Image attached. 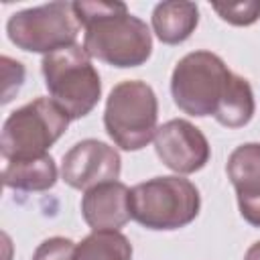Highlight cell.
Masks as SVG:
<instances>
[{
  "label": "cell",
  "instance_id": "cell-7",
  "mask_svg": "<svg viewBox=\"0 0 260 260\" xmlns=\"http://www.w3.org/2000/svg\"><path fill=\"white\" fill-rule=\"evenodd\" d=\"M79 26L73 4L51 2L12 14L6 28L18 49L49 55L75 45Z\"/></svg>",
  "mask_w": 260,
  "mask_h": 260
},
{
  "label": "cell",
  "instance_id": "cell-4",
  "mask_svg": "<svg viewBox=\"0 0 260 260\" xmlns=\"http://www.w3.org/2000/svg\"><path fill=\"white\" fill-rule=\"evenodd\" d=\"M69 116L49 98H39L12 112L0 136L4 160H22L47 154L45 150L57 142L67 130Z\"/></svg>",
  "mask_w": 260,
  "mask_h": 260
},
{
  "label": "cell",
  "instance_id": "cell-6",
  "mask_svg": "<svg viewBox=\"0 0 260 260\" xmlns=\"http://www.w3.org/2000/svg\"><path fill=\"white\" fill-rule=\"evenodd\" d=\"M230 77L232 71L217 55L209 51L189 53L173 71V100L189 116H209L215 112Z\"/></svg>",
  "mask_w": 260,
  "mask_h": 260
},
{
  "label": "cell",
  "instance_id": "cell-10",
  "mask_svg": "<svg viewBox=\"0 0 260 260\" xmlns=\"http://www.w3.org/2000/svg\"><path fill=\"white\" fill-rule=\"evenodd\" d=\"M228 177L236 187L242 217L260 228V144L238 146L228 158Z\"/></svg>",
  "mask_w": 260,
  "mask_h": 260
},
{
  "label": "cell",
  "instance_id": "cell-2",
  "mask_svg": "<svg viewBox=\"0 0 260 260\" xmlns=\"http://www.w3.org/2000/svg\"><path fill=\"white\" fill-rule=\"evenodd\" d=\"M41 67L51 100L69 118H83L93 110L102 93V83L83 47L71 45L53 51L45 55Z\"/></svg>",
  "mask_w": 260,
  "mask_h": 260
},
{
  "label": "cell",
  "instance_id": "cell-19",
  "mask_svg": "<svg viewBox=\"0 0 260 260\" xmlns=\"http://www.w3.org/2000/svg\"><path fill=\"white\" fill-rule=\"evenodd\" d=\"M244 260H260V242L252 244V246L246 250V256H244Z\"/></svg>",
  "mask_w": 260,
  "mask_h": 260
},
{
  "label": "cell",
  "instance_id": "cell-12",
  "mask_svg": "<svg viewBox=\"0 0 260 260\" xmlns=\"http://www.w3.org/2000/svg\"><path fill=\"white\" fill-rule=\"evenodd\" d=\"M197 6L183 0L160 2L152 12V28L156 37L167 45H177L189 39L197 26Z\"/></svg>",
  "mask_w": 260,
  "mask_h": 260
},
{
  "label": "cell",
  "instance_id": "cell-18",
  "mask_svg": "<svg viewBox=\"0 0 260 260\" xmlns=\"http://www.w3.org/2000/svg\"><path fill=\"white\" fill-rule=\"evenodd\" d=\"M2 102H10L12 95L18 91L24 79V69L18 61H12L10 57H2Z\"/></svg>",
  "mask_w": 260,
  "mask_h": 260
},
{
  "label": "cell",
  "instance_id": "cell-11",
  "mask_svg": "<svg viewBox=\"0 0 260 260\" xmlns=\"http://www.w3.org/2000/svg\"><path fill=\"white\" fill-rule=\"evenodd\" d=\"M81 213L93 232L118 230L130 215V189L124 183L110 181L85 191L81 199Z\"/></svg>",
  "mask_w": 260,
  "mask_h": 260
},
{
  "label": "cell",
  "instance_id": "cell-9",
  "mask_svg": "<svg viewBox=\"0 0 260 260\" xmlns=\"http://www.w3.org/2000/svg\"><path fill=\"white\" fill-rule=\"evenodd\" d=\"M61 175L69 187L89 191L91 187L118 179L120 154L106 142L81 140L63 156Z\"/></svg>",
  "mask_w": 260,
  "mask_h": 260
},
{
  "label": "cell",
  "instance_id": "cell-17",
  "mask_svg": "<svg viewBox=\"0 0 260 260\" xmlns=\"http://www.w3.org/2000/svg\"><path fill=\"white\" fill-rule=\"evenodd\" d=\"M75 246L67 238H49L32 254V260H73Z\"/></svg>",
  "mask_w": 260,
  "mask_h": 260
},
{
  "label": "cell",
  "instance_id": "cell-14",
  "mask_svg": "<svg viewBox=\"0 0 260 260\" xmlns=\"http://www.w3.org/2000/svg\"><path fill=\"white\" fill-rule=\"evenodd\" d=\"M252 114H254L252 87L244 77L232 73V77L228 81V87H225V91H223L213 116L221 126L240 128V126L250 122Z\"/></svg>",
  "mask_w": 260,
  "mask_h": 260
},
{
  "label": "cell",
  "instance_id": "cell-8",
  "mask_svg": "<svg viewBox=\"0 0 260 260\" xmlns=\"http://www.w3.org/2000/svg\"><path fill=\"white\" fill-rule=\"evenodd\" d=\"M158 158L173 171L189 175L209 160V144L199 128L187 120H169L154 134Z\"/></svg>",
  "mask_w": 260,
  "mask_h": 260
},
{
  "label": "cell",
  "instance_id": "cell-3",
  "mask_svg": "<svg viewBox=\"0 0 260 260\" xmlns=\"http://www.w3.org/2000/svg\"><path fill=\"white\" fill-rule=\"evenodd\" d=\"M199 213V191L183 177H156L130 189V215L148 230H177Z\"/></svg>",
  "mask_w": 260,
  "mask_h": 260
},
{
  "label": "cell",
  "instance_id": "cell-13",
  "mask_svg": "<svg viewBox=\"0 0 260 260\" xmlns=\"http://www.w3.org/2000/svg\"><path fill=\"white\" fill-rule=\"evenodd\" d=\"M57 181V167L49 154L22 158V160H6L2 169V183L10 189L20 191H47Z\"/></svg>",
  "mask_w": 260,
  "mask_h": 260
},
{
  "label": "cell",
  "instance_id": "cell-15",
  "mask_svg": "<svg viewBox=\"0 0 260 260\" xmlns=\"http://www.w3.org/2000/svg\"><path fill=\"white\" fill-rule=\"evenodd\" d=\"M73 260H132V246L118 230H100L75 246Z\"/></svg>",
  "mask_w": 260,
  "mask_h": 260
},
{
  "label": "cell",
  "instance_id": "cell-16",
  "mask_svg": "<svg viewBox=\"0 0 260 260\" xmlns=\"http://www.w3.org/2000/svg\"><path fill=\"white\" fill-rule=\"evenodd\" d=\"M213 10L223 20H228L230 24H236V26H246V24H252V22H256L260 18V2H256V0H250V2H225V4L215 2Z\"/></svg>",
  "mask_w": 260,
  "mask_h": 260
},
{
  "label": "cell",
  "instance_id": "cell-5",
  "mask_svg": "<svg viewBox=\"0 0 260 260\" xmlns=\"http://www.w3.org/2000/svg\"><path fill=\"white\" fill-rule=\"evenodd\" d=\"M156 95L144 81L128 79L118 83L106 104L104 124L110 138L124 150L146 146L156 134Z\"/></svg>",
  "mask_w": 260,
  "mask_h": 260
},
{
  "label": "cell",
  "instance_id": "cell-1",
  "mask_svg": "<svg viewBox=\"0 0 260 260\" xmlns=\"http://www.w3.org/2000/svg\"><path fill=\"white\" fill-rule=\"evenodd\" d=\"M79 24L85 28L83 49L114 67L142 65L152 51L148 26L132 16L122 2H73Z\"/></svg>",
  "mask_w": 260,
  "mask_h": 260
}]
</instances>
